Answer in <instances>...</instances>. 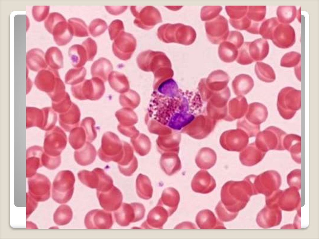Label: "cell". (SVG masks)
<instances>
[{"label": "cell", "mask_w": 319, "mask_h": 239, "mask_svg": "<svg viewBox=\"0 0 319 239\" xmlns=\"http://www.w3.org/2000/svg\"><path fill=\"white\" fill-rule=\"evenodd\" d=\"M271 40L278 47L288 48L295 42V34L293 27L287 24H279L275 28Z\"/></svg>", "instance_id": "cell-11"}, {"label": "cell", "mask_w": 319, "mask_h": 239, "mask_svg": "<svg viewBox=\"0 0 319 239\" xmlns=\"http://www.w3.org/2000/svg\"><path fill=\"white\" fill-rule=\"evenodd\" d=\"M295 6H280L277 9V15L280 22L287 24L294 19L296 15Z\"/></svg>", "instance_id": "cell-21"}, {"label": "cell", "mask_w": 319, "mask_h": 239, "mask_svg": "<svg viewBox=\"0 0 319 239\" xmlns=\"http://www.w3.org/2000/svg\"><path fill=\"white\" fill-rule=\"evenodd\" d=\"M69 55L73 62H84L87 56L86 50L83 45L76 44L72 45L69 50Z\"/></svg>", "instance_id": "cell-24"}, {"label": "cell", "mask_w": 319, "mask_h": 239, "mask_svg": "<svg viewBox=\"0 0 319 239\" xmlns=\"http://www.w3.org/2000/svg\"><path fill=\"white\" fill-rule=\"evenodd\" d=\"M218 53L221 59L226 62L234 61L238 55V49L234 44L227 40L220 43Z\"/></svg>", "instance_id": "cell-18"}, {"label": "cell", "mask_w": 319, "mask_h": 239, "mask_svg": "<svg viewBox=\"0 0 319 239\" xmlns=\"http://www.w3.org/2000/svg\"><path fill=\"white\" fill-rule=\"evenodd\" d=\"M242 187H229L226 185L222 187L221 203L229 212L238 214L244 207L242 203Z\"/></svg>", "instance_id": "cell-5"}, {"label": "cell", "mask_w": 319, "mask_h": 239, "mask_svg": "<svg viewBox=\"0 0 319 239\" xmlns=\"http://www.w3.org/2000/svg\"><path fill=\"white\" fill-rule=\"evenodd\" d=\"M97 196L101 207L108 211L117 210L121 206L123 196L120 190L113 186L106 191H97Z\"/></svg>", "instance_id": "cell-10"}, {"label": "cell", "mask_w": 319, "mask_h": 239, "mask_svg": "<svg viewBox=\"0 0 319 239\" xmlns=\"http://www.w3.org/2000/svg\"><path fill=\"white\" fill-rule=\"evenodd\" d=\"M145 8V15L143 10L138 12L131 8L132 12L136 17L134 21V23L141 28H150L155 25V24L161 20L159 12L154 7H150L149 6L148 10L147 8ZM144 9L145 12L144 8Z\"/></svg>", "instance_id": "cell-12"}, {"label": "cell", "mask_w": 319, "mask_h": 239, "mask_svg": "<svg viewBox=\"0 0 319 239\" xmlns=\"http://www.w3.org/2000/svg\"><path fill=\"white\" fill-rule=\"evenodd\" d=\"M62 15L57 12H53L49 14L44 22L45 28L50 33L52 34L55 26L59 22L65 20Z\"/></svg>", "instance_id": "cell-28"}, {"label": "cell", "mask_w": 319, "mask_h": 239, "mask_svg": "<svg viewBox=\"0 0 319 239\" xmlns=\"http://www.w3.org/2000/svg\"><path fill=\"white\" fill-rule=\"evenodd\" d=\"M82 45L86 50L88 60H92L97 52V45L95 41L89 37L83 42Z\"/></svg>", "instance_id": "cell-32"}, {"label": "cell", "mask_w": 319, "mask_h": 239, "mask_svg": "<svg viewBox=\"0 0 319 239\" xmlns=\"http://www.w3.org/2000/svg\"><path fill=\"white\" fill-rule=\"evenodd\" d=\"M136 45V40L133 36L123 31L114 40L112 51L116 56L123 59L131 55Z\"/></svg>", "instance_id": "cell-9"}, {"label": "cell", "mask_w": 319, "mask_h": 239, "mask_svg": "<svg viewBox=\"0 0 319 239\" xmlns=\"http://www.w3.org/2000/svg\"><path fill=\"white\" fill-rule=\"evenodd\" d=\"M205 28L208 39L214 44L226 40L229 33L227 20L220 15L206 22Z\"/></svg>", "instance_id": "cell-4"}, {"label": "cell", "mask_w": 319, "mask_h": 239, "mask_svg": "<svg viewBox=\"0 0 319 239\" xmlns=\"http://www.w3.org/2000/svg\"><path fill=\"white\" fill-rule=\"evenodd\" d=\"M94 172L82 171L78 174L79 179L83 184L97 191H106L113 186L112 179L102 171H97V175L95 171Z\"/></svg>", "instance_id": "cell-6"}, {"label": "cell", "mask_w": 319, "mask_h": 239, "mask_svg": "<svg viewBox=\"0 0 319 239\" xmlns=\"http://www.w3.org/2000/svg\"><path fill=\"white\" fill-rule=\"evenodd\" d=\"M169 216L165 209L157 205L150 212L147 220L142 224V227L160 228L162 227Z\"/></svg>", "instance_id": "cell-14"}, {"label": "cell", "mask_w": 319, "mask_h": 239, "mask_svg": "<svg viewBox=\"0 0 319 239\" xmlns=\"http://www.w3.org/2000/svg\"><path fill=\"white\" fill-rule=\"evenodd\" d=\"M220 6H206L201 10L200 17L202 21H208L217 17L222 10Z\"/></svg>", "instance_id": "cell-25"}, {"label": "cell", "mask_w": 319, "mask_h": 239, "mask_svg": "<svg viewBox=\"0 0 319 239\" xmlns=\"http://www.w3.org/2000/svg\"><path fill=\"white\" fill-rule=\"evenodd\" d=\"M107 28V24L104 21L101 19H96L91 22L88 29L91 35L96 37L103 33Z\"/></svg>", "instance_id": "cell-27"}, {"label": "cell", "mask_w": 319, "mask_h": 239, "mask_svg": "<svg viewBox=\"0 0 319 239\" xmlns=\"http://www.w3.org/2000/svg\"><path fill=\"white\" fill-rule=\"evenodd\" d=\"M109 35L111 40H114L118 35L124 31V26L122 22L120 20L113 21L108 27Z\"/></svg>", "instance_id": "cell-30"}, {"label": "cell", "mask_w": 319, "mask_h": 239, "mask_svg": "<svg viewBox=\"0 0 319 239\" xmlns=\"http://www.w3.org/2000/svg\"><path fill=\"white\" fill-rule=\"evenodd\" d=\"M73 213L70 207L66 205L60 206L53 215L54 222L59 226L65 225L69 223L73 217Z\"/></svg>", "instance_id": "cell-19"}, {"label": "cell", "mask_w": 319, "mask_h": 239, "mask_svg": "<svg viewBox=\"0 0 319 239\" xmlns=\"http://www.w3.org/2000/svg\"><path fill=\"white\" fill-rule=\"evenodd\" d=\"M248 50L250 57L255 60H261L268 55L269 45L267 41L262 39L248 42Z\"/></svg>", "instance_id": "cell-17"}, {"label": "cell", "mask_w": 319, "mask_h": 239, "mask_svg": "<svg viewBox=\"0 0 319 239\" xmlns=\"http://www.w3.org/2000/svg\"><path fill=\"white\" fill-rule=\"evenodd\" d=\"M266 13L265 6H248L246 15L251 22H261Z\"/></svg>", "instance_id": "cell-23"}, {"label": "cell", "mask_w": 319, "mask_h": 239, "mask_svg": "<svg viewBox=\"0 0 319 239\" xmlns=\"http://www.w3.org/2000/svg\"><path fill=\"white\" fill-rule=\"evenodd\" d=\"M215 211L220 220L225 222L232 220L237 215L228 211L224 207L221 202H220L218 204L215 208Z\"/></svg>", "instance_id": "cell-31"}, {"label": "cell", "mask_w": 319, "mask_h": 239, "mask_svg": "<svg viewBox=\"0 0 319 239\" xmlns=\"http://www.w3.org/2000/svg\"><path fill=\"white\" fill-rule=\"evenodd\" d=\"M248 6H226L225 9L231 20H238L245 17L247 13Z\"/></svg>", "instance_id": "cell-26"}, {"label": "cell", "mask_w": 319, "mask_h": 239, "mask_svg": "<svg viewBox=\"0 0 319 239\" xmlns=\"http://www.w3.org/2000/svg\"><path fill=\"white\" fill-rule=\"evenodd\" d=\"M279 24L278 19L273 17L262 22L260 27L259 34L263 38L271 40L273 31L276 27Z\"/></svg>", "instance_id": "cell-22"}, {"label": "cell", "mask_w": 319, "mask_h": 239, "mask_svg": "<svg viewBox=\"0 0 319 239\" xmlns=\"http://www.w3.org/2000/svg\"><path fill=\"white\" fill-rule=\"evenodd\" d=\"M49 6H34L32 9V14L35 20L40 22L47 17L49 11Z\"/></svg>", "instance_id": "cell-29"}, {"label": "cell", "mask_w": 319, "mask_h": 239, "mask_svg": "<svg viewBox=\"0 0 319 239\" xmlns=\"http://www.w3.org/2000/svg\"><path fill=\"white\" fill-rule=\"evenodd\" d=\"M84 224L89 229H110L113 224L112 214L102 210H93L86 214Z\"/></svg>", "instance_id": "cell-8"}, {"label": "cell", "mask_w": 319, "mask_h": 239, "mask_svg": "<svg viewBox=\"0 0 319 239\" xmlns=\"http://www.w3.org/2000/svg\"><path fill=\"white\" fill-rule=\"evenodd\" d=\"M52 34L55 41L59 46L64 45L69 43L73 36L69 25L66 20L56 25L53 30Z\"/></svg>", "instance_id": "cell-15"}, {"label": "cell", "mask_w": 319, "mask_h": 239, "mask_svg": "<svg viewBox=\"0 0 319 239\" xmlns=\"http://www.w3.org/2000/svg\"><path fill=\"white\" fill-rule=\"evenodd\" d=\"M107 12L110 14L117 15L123 13L126 9V6H105Z\"/></svg>", "instance_id": "cell-35"}, {"label": "cell", "mask_w": 319, "mask_h": 239, "mask_svg": "<svg viewBox=\"0 0 319 239\" xmlns=\"http://www.w3.org/2000/svg\"><path fill=\"white\" fill-rule=\"evenodd\" d=\"M179 198V194L176 189L172 188H168L163 191L157 205L165 209L170 216L177 209Z\"/></svg>", "instance_id": "cell-13"}, {"label": "cell", "mask_w": 319, "mask_h": 239, "mask_svg": "<svg viewBox=\"0 0 319 239\" xmlns=\"http://www.w3.org/2000/svg\"><path fill=\"white\" fill-rule=\"evenodd\" d=\"M226 40L232 43L239 49L243 44L244 37L240 32L231 31L229 32Z\"/></svg>", "instance_id": "cell-33"}, {"label": "cell", "mask_w": 319, "mask_h": 239, "mask_svg": "<svg viewBox=\"0 0 319 239\" xmlns=\"http://www.w3.org/2000/svg\"><path fill=\"white\" fill-rule=\"evenodd\" d=\"M26 219L35 210L38 205L37 201L32 198L28 193H26Z\"/></svg>", "instance_id": "cell-34"}, {"label": "cell", "mask_w": 319, "mask_h": 239, "mask_svg": "<svg viewBox=\"0 0 319 239\" xmlns=\"http://www.w3.org/2000/svg\"><path fill=\"white\" fill-rule=\"evenodd\" d=\"M198 94L179 88L169 79L152 93L148 110L150 117L160 124L179 130L191 122L201 106Z\"/></svg>", "instance_id": "cell-1"}, {"label": "cell", "mask_w": 319, "mask_h": 239, "mask_svg": "<svg viewBox=\"0 0 319 239\" xmlns=\"http://www.w3.org/2000/svg\"><path fill=\"white\" fill-rule=\"evenodd\" d=\"M196 221L201 229H217L216 227H224L223 224L218 221L214 213L207 209L199 212L196 216Z\"/></svg>", "instance_id": "cell-16"}, {"label": "cell", "mask_w": 319, "mask_h": 239, "mask_svg": "<svg viewBox=\"0 0 319 239\" xmlns=\"http://www.w3.org/2000/svg\"><path fill=\"white\" fill-rule=\"evenodd\" d=\"M29 194L37 202H44L50 196L51 183L45 176L37 174L28 181Z\"/></svg>", "instance_id": "cell-7"}, {"label": "cell", "mask_w": 319, "mask_h": 239, "mask_svg": "<svg viewBox=\"0 0 319 239\" xmlns=\"http://www.w3.org/2000/svg\"><path fill=\"white\" fill-rule=\"evenodd\" d=\"M145 210L144 206L141 203H123L114 212L115 218L119 225L127 226L131 222L142 219L144 216Z\"/></svg>", "instance_id": "cell-3"}, {"label": "cell", "mask_w": 319, "mask_h": 239, "mask_svg": "<svg viewBox=\"0 0 319 239\" xmlns=\"http://www.w3.org/2000/svg\"><path fill=\"white\" fill-rule=\"evenodd\" d=\"M68 21L73 35L79 37L89 36L87 26L83 20L72 18L68 20Z\"/></svg>", "instance_id": "cell-20"}, {"label": "cell", "mask_w": 319, "mask_h": 239, "mask_svg": "<svg viewBox=\"0 0 319 239\" xmlns=\"http://www.w3.org/2000/svg\"><path fill=\"white\" fill-rule=\"evenodd\" d=\"M75 178L69 171L59 173L53 184L52 198L56 202L64 203L71 198L74 190Z\"/></svg>", "instance_id": "cell-2"}]
</instances>
